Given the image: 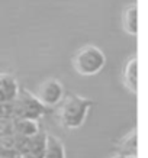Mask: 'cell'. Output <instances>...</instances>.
<instances>
[{
  "label": "cell",
  "instance_id": "cell-1",
  "mask_svg": "<svg viewBox=\"0 0 148 158\" xmlns=\"http://www.w3.org/2000/svg\"><path fill=\"white\" fill-rule=\"evenodd\" d=\"M93 106V100L78 94H68L62 99L58 109L60 123L66 129H78L86 122L87 113Z\"/></svg>",
  "mask_w": 148,
  "mask_h": 158
},
{
  "label": "cell",
  "instance_id": "cell-2",
  "mask_svg": "<svg viewBox=\"0 0 148 158\" xmlns=\"http://www.w3.org/2000/svg\"><path fill=\"white\" fill-rule=\"evenodd\" d=\"M106 65V55L96 45H84L73 57V68L84 77L96 76Z\"/></svg>",
  "mask_w": 148,
  "mask_h": 158
},
{
  "label": "cell",
  "instance_id": "cell-3",
  "mask_svg": "<svg viewBox=\"0 0 148 158\" xmlns=\"http://www.w3.org/2000/svg\"><path fill=\"white\" fill-rule=\"evenodd\" d=\"M13 119H34L38 120L47 115V106H44L39 99L26 89H20L18 96L12 102Z\"/></svg>",
  "mask_w": 148,
  "mask_h": 158
},
{
  "label": "cell",
  "instance_id": "cell-4",
  "mask_svg": "<svg viewBox=\"0 0 148 158\" xmlns=\"http://www.w3.org/2000/svg\"><path fill=\"white\" fill-rule=\"evenodd\" d=\"M35 96L47 107L58 106L66 97V89L58 78H47L36 89Z\"/></svg>",
  "mask_w": 148,
  "mask_h": 158
},
{
  "label": "cell",
  "instance_id": "cell-5",
  "mask_svg": "<svg viewBox=\"0 0 148 158\" xmlns=\"http://www.w3.org/2000/svg\"><path fill=\"white\" fill-rule=\"evenodd\" d=\"M47 132L39 131L34 136L25 138L20 145L22 158H44L45 157V145H47Z\"/></svg>",
  "mask_w": 148,
  "mask_h": 158
},
{
  "label": "cell",
  "instance_id": "cell-6",
  "mask_svg": "<svg viewBox=\"0 0 148 158\" xmlns=\"http://www.w3.org/2000/svg\"><path fill=\"white\" fill-rule=\"evenodd\" d=\"M20 87L18 80L9 73H0V103L13 102L19 93Z\"/></svg>",
  "mask_w": 148,
  "mask_h": 158
},
{
  "label": "cell",
  "instance_id": "cell-7",
  "mask_svg": "<svg viewBox=\"0 0 148 158\" xmlns=\"http://www.w3.org/2000/svg\"><path fill=\"white\" fill-rule=\"evenodd\" d=\"M122 81H124V86L132 94L138 93V57L135 54L131 55L125 64L124 73H122Z\"/></svg>",
  "mask_w": 148,
  "mask_h": 158
},
{
  "label": "cell",
  "instance_id": "cell-8",
  "mask_svg": "<svg viewBox=\"0 0 148 158\" xmlns=\"http://www.w3.org/2000/svg\"><path fill=\"white\" fill-rule=\"evenodd\" d=\"M116 151L124 157H138V132L135 128L119 139Z\"/></svg>",
  "mask_w": 148,
  "mask_h": 158
},
{
  "label": "cell",
  "instance_id": "cell-9",
  "mask_svg": "<svg viewBox=\"0 0 148 158\" xmlns=\"http://www.w3.org/2000/svg\"><path fill=\"white\" fill-rule=\"evenodd\" d=\"M122 29L131 36L138 35V6L131 3L122 12Z\"/></svg>",
  "mask_w": 148,
  "mask_h": 158
},
{
  "label": "cell",
  "instance_id": "cell-10",
  "mask_svg": "<svg viewBox=\"0 0 148 158\" xmlns=\"http://www.w3.org/2000/svg\"><path fill=\"white\" fill-rule=\"evenodd\" d=\"M38 120L34 119H13V134L19 136H34L35 134L39 132Z\"/></svg>",
  "mask_w": 148,
  "mask_h": 158
},
{
  "label": "cell",
  "instance_id": "cell-11",
  "mask_svg": "<svg viewBox=\"0 0 148 158\" xmlns=\"http://www.w3.org/2000/svg\"><path fill=\"white\" fill-rule=\"evenodd\" d=\"M44 158H66V148L61 139L55 135H47V145H45V157Z\"/></svg>",
  "mask_w": 148,
  "mask_h": 158
},
{
  "label": "cell",
  "instance_id": "cell-12",
  "mask_svg": "<svg viewBox=\"0 0 148 158\" xmlns=\"http://www.w3.org/2000/svg\"><path fill=\"white\" fill-rule=\"evenodd\" d=\"M0 158H22V154L15 148H2L0 147Z\"/></svg>",
  "mask_w": 148,
  "mask_h": 158
},
{
  "label": "cell",
  "instance_id": "cell-13",
  "mask_svg": "<svg viewBox=\"0 0 148 158\" xmlns=\"http://www.w3.org/2000/svg\"><path fill=\"white\" fill-rule=\"evenodd\" d=\"M110 158H125V157L121 155V154H116V155H113V157H110Z\"/></svg>",
  "mask_w": 148,
  "mask_h": 158
},
{
  "label": "cell",
  "instance_id": "cell-14",
  "mask_svg": "<svg viewBox=\"0 0 148 158\" xmlns=\"http://www.w3.org/2000/svg\"><path fill=\"white\" fill-rule=\"evenodd\" d=\"M125 158H137V157H125Z\"/></svg>",
  "mask_w": 148,
  "mask_h": 158
}]
</instances>
